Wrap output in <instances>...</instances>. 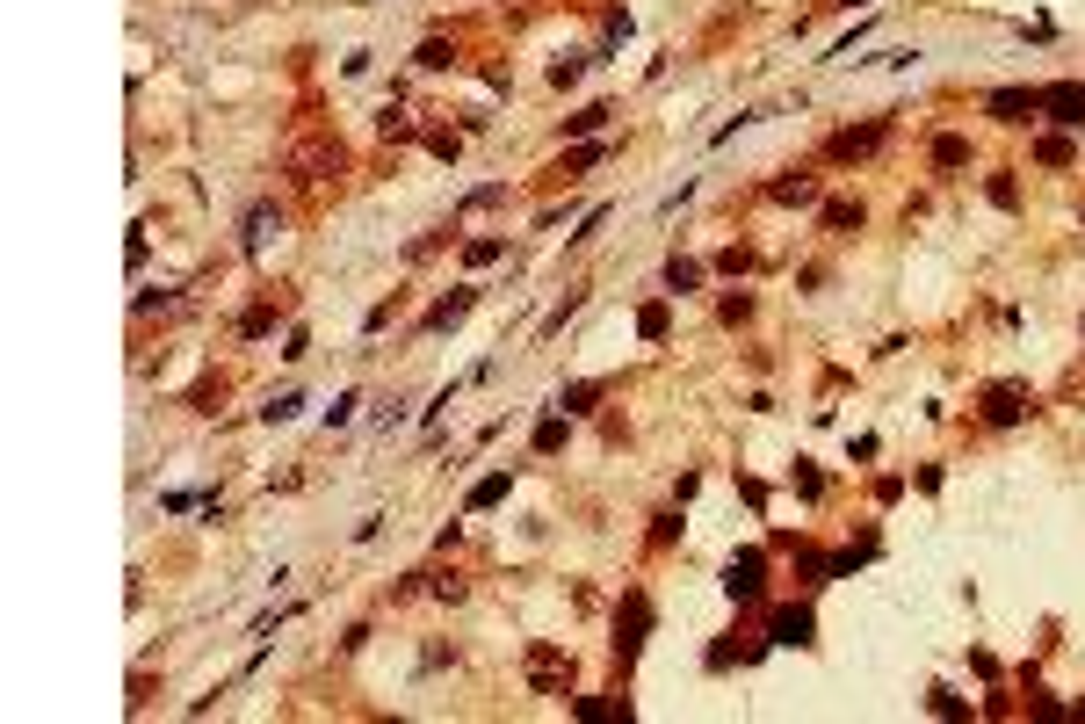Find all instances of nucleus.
Returning a JSON list of instances; mask_svg holds the SVG:
<instances>
[{
  "label": "nucleus",
  "instance_id": "nucleus-1",
  "mask_svg": "<svg viewBox=\"0 0 1085 724\" xmlns=\"http://www.w3.org/2000/svg\"><path fill=\"white\" fill-rule=\"evenodd\" d=\"M724 594H731V601H760V594H767V551H731Z\"/></svg>",
  "mask_w": 1085,
  "mask_h": 724
},
{
  "label": "nucleus",
  "instance_id": "nucleus-2",
  "mask_svg": "<svg viewBox=\"0 0 1085 724\" xmlns=\"http://www.w3.org/2000/svg\"><path fill=\"white\" fill-rule=\"evenodd\" d=\"M644 630H651V601H644V594H630V601H623V616H615V652H623V659H637Z\"/></svg>",
  "mask_w": 1085,
  "mask_h": 724
},
{
  "label": "nucleus",
  "instance_id": "nucleus-3",
  "mask_svg": "<svg viewBox=\"0 0 1085 724\" xmlns=\"http://www.w3.org/2000/svg\"><path fill=\"white\" fill-rule=\"evenodd\" d=\"M984 109L999 116V124H1028V116L1042 109V87H999V95H991Z\"/></svg>",
  "mask_w": 1085,
  "mask_h": 724
},
{
  "label": "nucleus",
  "instance_id": "nucleus-4",
  "mask_svg": "<svg viewBox=\"0 0 1085 724\" xmlns=\"http://www.w3.org/2000/svg\"><path fill=\"white\" fill-rule=\"evenodd\" d=\"M1042 109L1057 116V124H1078V131H1085V87H1078V80H1057V87H1042Z\"/></svg>",
  "mask_w": 1085,
  "mask_h": 724
},
{
  "label": "nucleus",
  "instance_id": "nucleus-5",
  "mask_svg": "<svg viewBox=\"0 0 1085 724\" xmlns=\"http://www.w3.org/2000/svg\"><path fill=\"white\" fill-rule=\"evenodd\" d=\"M1020 413H1028V391H1020V384H991L984 391V420H991V428H1013Z\"/></svg>",
  "mask_w": 1085,
  "mask_h": 724
},
{
  "label": "nucleus",
  "instance_id": "nucleus-6",
  "mask_svg": "<svg viewBox=\"0 0 1085 724\" xmlns=\"http://www.w3.org/2000/svg\"><path fill=\"white\" fill-rule=\"evenodd\" d=\"M811 630H818L811 609H774V630H767V638H774V645H818Z\"/></svg>",
  "mask_w": 1085,
  "mask_h": 724
},
{
  "label": "nucleus",
  "instance_id": "nucleus-7",
  "mask_svg": "<svg viewBox=\"0 0 1085 724\" xmlns=\"http://www.w3.org/2000/svg\"><path fill=\"white\" fill-rule=\"evenodd\" d=\"M883 145V124H868V131H840L832 138V160H854V153H876Z\"/></svg>",
  "mask_w": 1085,
  "mask_h": 724
},
{
  "label": "nucleus",
  "instance_id": "nucleus-8",
  "mask_svg": "<svg viewBox=\"0 0 1085 724\" xmlns=\"http://www.w3.org/2000/svg\"><path fill=\"white\" fill-rule=\"evenodd\" d=\"M463 312H471V290H456V297H442V305L427 312V326H456Z\"/></svg>",
  "mask_w": 1085,
  "mask_h": 724
},
{
  "label": "nucleus",
  "instance_id": "nucleus-9",
  "mask_svg": "<svg viewBox=\"0 0 1085 724\" xmlns=\"http://www.w3.org/2000/svg\"><path fill=\"white\" fill-rule=\"evenodd\" d=\"M500 500H507V471H492V478L471 486V507H500Z\"/></svg>",
  "mask_w": 1085,
  "mask_h": 724
},
{
  "label": "nucleus",
  "instance_id": "nucleus-10",
  "mask_svg": "<svg viewBox=\"0 0 1085 724\" xmlns=\"http://www.w3.org/2000/svg\"><path fill=\"white\" fill-rule=\"evenodd\" d=\"M963 160H970V145L955 138V131H948V138H934V167H963Z\"/></svg>",
  "mask_w": 1085,
  "mask_h": 724
},
{
  "label": "nucleus",
  "instance_id": "nucleus-11",
  "mask_svg": "<svg viewBox=\"0 0 1085 724\" xmlns=\"http://www.w3.org/2000/svg\"><path fill=\"white\" fill-rule=\"evenodd\" d=\"M666 326H673L666 305H644V312H637V334H644V341H666Z\"/></svg>",
  "mask_w": 1085,
  "mask_h": 724
},
{
  "label": "nucleus",
  "instance_id": "nucleus-12",
  "mask_svg": "<svg viewBox=\"0 0 1085 724\" xmlns=\"http://www.w3.org/2000/svg\"><path fill=\"white\" fill-rule=\"evenodd\" d=\"M1035 160L1042 167H1064L1071 160V138H1035Z\"/></svg>",
  "mask_w": 1085,
  "mask_h": 724
},
{
  "label": "nucleus",
  "instance_id": "nucleus-13",
  "mask_svg": "<svg viewBox=\"0 0 1085 724\" xmlns=\"http://www.w3.org/2000/svg\"><path fill=\"white\" fill-rule=\"evenodd\" d=\"M825 225H840V232H861V203H825Z\"/></svg>",
  "mask_w": 1085,
  "mask_h": 724
},
{
  "label": "nucleus",
  "instance_id": "nucleus-14",
  "mask_svg": "<svg viewBox=\"0 0 1085 724\" xmlns=\"http://www.w3.org/2000/svg\"><path fill=\"white\" fill-rule=\"evenodd\" d=\"M811 196H818V189H811L803 174H796V181H774V203H811Z\"/></svg>",
  "mask_w": 1085,
  "mask_h": 724
},
{
  "label": "nucleus",
  "instance_id": "nucleus-15",
  "mask_svg": "<svg viewBox=\"0 0 1085 724\" xmlns=\"http://www.w3.org/2000/svg\"><path fill=\"white\" fill-rule=\"evenodd\" d=\"M695 283H702L695 261H673V268H666V290H695Z\"/></svg>",
  "mask_w": 1085,
  "mask_h": 724
},
{
  "label": "nucleus",
  "instance_id": "nucleus-16",
  "mask_svg": "<svg viewBox=\"0 0 1085 724\" xmlns=\"http://www.w3.org/2000/svg\"><path fill=\"white\" fill-rule=\"evenodd\" d=\"M594 399H601V384H572V391H565V399H557V406H565V413H586Z\"/></svg>",
  "mask_w": 1085,
  "mask_h": 724
},
{
  "label": "nucleus",
  "instance_id": "nucleus-17",
  "mask_svg": "<svg viewBox=\"0 0 1085 724\" xmlns=\"http://www.w3.org/2000/svg\"><path fill=\"white\" fill-rule=\"evenodd\" d=\"M601 124H608V109L594 102V109H579V116H572V124H565V131H572V138H586V131H601Z\"/></svg>",
  "mask_w": 1085,
  "mask_h": 724
},
{
  "label": "nucleus",
  "instance_id": "nucleus-18",
  "mask_svg": "<svg viewBox=\"0 0 1085 724\" xmlns=\"http://www.w3.org/2000/svg\"><path fill=\"white\" fill-rule=\"evenodd\" d=\"M796 493H803V500H818V493H825V478H818L811 464H796Z\"/></svg>",
  "mask_w": 1085,
  "mask_h": 724
},
{
  "label": "nucleus",
  "instance_id": "nucleus-19",
  "mask_svg": "<svg viewBox=\"0 0 1085 724\" xmlns=\"http://www.w3.org/2000/svg\"><path fill=\"white\" fill-rule=\"evenodd\" d=\"M579 73H586V58H557V66H550V80H557V87H572Z\"/></svg>",
  "mask_w": 1085,
  "mask_h": 724
},
{
  "label": "nucleus",
  "instance_id": "nucleus-20",
  "mask_svg": "<svg viewBox=\"0 0 1085 724\" xmlns=\"http://www.w3.org/2000/svg\"><path fill=\"white\" fill-rule=\"evenodd\" d=\"M557 442H565V420H543V428H536V449H543V457H550Z\"/></svg>",
  "mask_w": 1085,
  "mask_h": 724
},
{
  "label": "nucleus",
  "instance_id": "nucleus-21",
  "mask_svg": "<svg viewBox=\"0 0 1085 724\" xmlns=\"http://www.w3.org/2000/svg\"><path fill=\"white\" fill-rule=\"evenodd\" d=\"M840 8H868V0H840Z\"/></svg>",
  "mask_w": 1085,
  "mask_h": 724
}]
</instances>
